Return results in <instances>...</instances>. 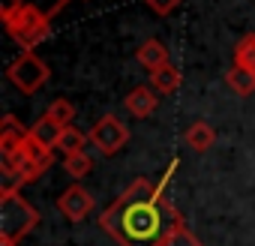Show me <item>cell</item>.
<instances>
[{"label": "cell", "instance_id": "1", "mask_svg": "<svg viewBox=\"0 0 255 246\" xmlns=\"http://www.w3.org/2000/svg\"><path fill=\"white\" fill-rule=\"evenodd\" d=\"M177 216L162 180L135 177L99 213V225L117 246H162Z\"/></svg>", "mask_w": 255, "mask_h": 246}, {"label": "cell", "instance_id": "2", "mask_svg": "<svg viewBox=\"0 0 255 246\" xmlns=\"http://www.w3.org/2000/svg\"><path fill=\"white\" fill-rule=\"evenodd\" d=\"M39 225V210L18 192V186L0 189V243H21Z\"/></svg>", "mask_w": 255, "mask_h": 246}, {"label": "cell", "instance_id": "3", "mask_svg": "<svg viewBox=\"0 0 255 246\" xmlns=\"http://www.w3.org/2000/svg\"><path fill=\"white\" fill-rule=\"evenodd\" d=\"M51 15L54 12H42L33 3H24L18 12H12L9 18H3L6 33L18 42L21 51H33L36 45H42L51 33Z\"/></svg>", "mask_w": 255, "mask_h": 246}, {"label": "cell", "instance_id": "4", "mask_svg": "<svg viewBox=\"0 0 255 246\" xmlns=\"http://www.w3.org/2000/svg\"><path fill=\"white\" fill-rule=\"evenodd\" d=\"M6 78L21 90V93H36L48 84L51 69L48 63L36 54V51H21L9 66H6Z\"/></svg>", "mask_w": 255, "mask_h": 246}, {"label": "cell", "instance_id": "5", "mask_svg": "<svg viewBox=\"0 0 255 246\" xmlns=\"http://www.w3.org/2000/svg\"><path fill=\"white\" fill-rule=\"evenodd\" d=\"M87 138L90 144L105 153V156H114L126 147V141H129V129H126V123H120V117L114 114H102L93 126L87 129Z\"/></svg>", "mask_w": 255, "mask_h": 246}, {"label": "cell", "instance_id": "6", "mask_svg": "<svg viewBox=\"0 0 255 246\" xmlns=\"http://www.w3.org/2000/svg\"><path fill=\"white\" fill-rule=\"evenodd\" d=\"M93 207H96V201H93V195H90L81 183H72V186H66V189L57 195V210H60L69 222H84V219L93 213Z\"/></svg>", "mask_w": 255, "mask_h": 246}, {"label": "cell", "instance_id": "7", "mask_svg": "<svg viewBox=\"0 0 255 246\" xmlns=\"http://www.w3.org/2000/svg\"><path fill=\"white\" fill-rule=\"evenodd\" d=\"M27 135L30 129H24L15 114H6L3 123H0V153H3V159H15L24 153L27 147Z\"/></svg>", "mask_w": 255, "mask_h": 246}, {"label": "cell", "instance_id": "8", "mask_svg": "<svg viewBox=\"0 0 255 246\" xmlns=\"http://www.w3.org/2000/svg\"><path fill=\"white\" fill-rule=\"evenodd\" d=\"M123 105H126V111H129L132 117L144 120V117H150L159 108V99H156V90L150 84H138V87H132L129 93H126Z\"/></svg>", "mask_w": 255, "mask_h": 246}, {"label": "cell", "instance_id": "9", "mask_svg": "<svg viewBox=\"0 0 255 246\" xmlns=\"http://www.w3.org/2000/svg\"><path fill=\"white\" fill-rule=\"evenodd\" d=\"M135 60H138L144 69H150V72H156V69H162L165 63H171V60H168V48H165L159 39H144V42L138 45V51H135Z\"/></svg>", "mask_w": 255, "mask_h": 246}, {"label": "cell", "instance_id": "10", "mask_svg": "<svg viewBox=\"0 0 255 246\" xmlns=\"http://www.w3.org/2000/svg\"><path fill=\"white\" fill-rule=\"evenodd\" d=\"M186 144L195 150V153H204V150H210L213 147V141H216V132H213V126L207 120H195L192 126L186 129Z\"/></svg>", "mask_w": 255, "mask_h": 246}, {"label": "cell", "instance_id": "11", "mask_svg": "<svg viewBox=\"0 0 255 246\" xmlns=\"http://www.w3.org/2000/svg\"><path fill=\"white\" fill-rule=\"evenodd\" d=\"M180 84H183V75H180V69L171 66V63H165L162 69L150 72V87L159 90V93H165V96L174 93V90H180Z\"/></svg>", "mask_w": 255, "mask_h": 246}, {"label": "cell", "instance_id": "12", "mask_svg": "<svg viewBox=\"0 0 255 246\" xmlns=\"http://www.w3.org/2000/svg\"><path fill=\"white\" fill-rule=\"evenodd\" d=\"M225 84L231 87V93L249 96V93H255V72L246 69V66H231L225 72Z\"/></svg>", "mask_w": 255, "mask_h": 246}, {"label": "cell", "instance_id": "13", "mask_svg": "<svg viewBox=\"0 0 255 246\" xmlns=\"http://www.w3.org/2000/svg\"><path fill=\"white\" fill-rule=\"evenodd\" d=\"M60 126H54V123L42 114L36 123H33V126H30V138L33 141H39L42 147H51V150H57V138H60Z\"/></svg>", "mask_w": 255, "mask_h": 246}, {"label": "cell", "instance_id": "14", "mask_svg": "<svg viewBox=\"0 0 255 246\" xmlns=\"http://www.w3.org/2000/svg\"><path fill=\"white\" fill-rule=\"evenodd\" d=\"M45 117L54 123V126H60V129H69L72 126V120H75V105L69 102V99H63V96H57L48 108H45Z\"/></svg>", "mask_w": 255, "mask_h": 246}, {"label": "cell", "instance_id": "15", "mask_svg": "<svg viewBox=\"0 0 255 246\" xmlns=\"http://www.w3.org/2000/svg\"><path fill=\"white\" fill-rule=\"evenodd\" d=\"M84 144H90V138H87V132H81V129H75V126L63 129V132H60V138H57V150H60L63 156L84 153Z\"/></svg>", "mask_w": 255, "mask_h": 246}, {"label": "cell", "instance_id": "16", "mask_svg": "<svg viewBox=\"0 0 255 246\" xmlns=\"http://www.w3.org/2000/svg\"><path fill=\"white\" fill-rule=\"evenodd\" d=\"M162 246H204V243L192 234V228L186 225V219L177 216V222H174V228L168 231V237H165Z\"/></svg>", "mask_w": 255, "mask_h": 246}, {"label": "cell", "instance_id": "17", "mask_svg": "<svg viewBox=\"0 0 255 246\" xmlns=\"http://www.w3.org/2000/svg\"><path fill=\"white\" fill-rule=\"evenodd\" d=\"M234 66L255 69V30L243 33V36H240V42L234 45Z\"/></svg>", "mask_w": 255, "mask_h": 246}, {"label": "cell", "instance_id": "18", "mask_svg": "<svg viewBox=\"0 0 255 246\" xmlns=\"http://www.w3.org/2000/svg\"><path fill=\"white\" fill-rule=\"evenodd\" d=\"M63 171L72 177V180H81L93 171V159L87 153H72V156H63Z\"/></svg>", "mask_w": 255, "mask_h": 246}, {"label": "cell", "instance_id": "19", "mask_svg": "<svg viewBox=\"0 0 255 246\" xmlns=\"http://www.w3.org/2000/svg\"><path fill=\"white\" fill-rule=\"evenodd\" d=\"M141 3L156 15H168V12H174L180 6V0H141Z\"/></svg>", "mask_w": 255, "mask_h": 246}, {"label": "cell", "instance_id": "20", "mask_svg": "<svg viewBox=\"0 0 255 246\" xmlns=\"http://www.w3.org/2000/svg\"><path fill=\"white\" fill-rule=\"evenodd\" d=\"M252 72H255V69H252Z\"/></svg>", "mask_w": 255, "mask_h": 246}]
</instances>
